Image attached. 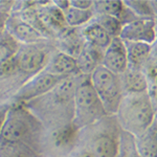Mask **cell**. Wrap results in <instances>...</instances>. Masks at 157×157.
Wrapping results in <instances>:
<instances>
[{
  "instance_id": "6da1fadb",
  "label": "cell",
  "mask_w": 157,
  "mask_h": 157,
  "mask_svg": "<svg viewBox=\"0 0 157 157\" xmlns=\"http://www.w3.org/2000/svg\"><path fill=\"white\" fill-rule=\"evenodd\" d=\"M42 129V123L26 106L13 103L0 131V145L21 144L34 148L41 137Z\"/></svg>"
},
{
  "instance_id": "7a4b0ae2",
  "label": "cell",
  "mask_w": 157,
  "mask_h": 157,
  "mask_svg": "<svg viewBox=\"0 0 157 157\" xmlns=\"http://www.w3.org/2000/svg\"><path fill=\"white\" fill-rule=\"evenodd\" d=\"M114 116L121 130L137 137L155 121V110L149 92L124 95Z\"/></svg>"
},
{
  "instance_id": "3957f363",
  "label": "cell",
  "mask_w": 157,
  "mask_h": 157,
  "mask_svg": "<svg viewBox=\"0 0 157 157\" xmlns=\"http://www.w3.org/2000/svg\"><path fill=\"white\" fill-rule=\"evenodd\" d=\"M108 116L102 102L90 83L89 77H82L73 95L71 124L78 131L90 127Z\"/></svg>"
},
{
  "instance_id": "277c9868",
  "label": "cell",
  "mask_w": 157,
  "mask_h": 157,
  "mask_svg": "<svg viewBox=\"0 0 157 157\" xmlns=\"http://www.w3.org/2000/svg\"><path fill=\"white\" fill-rule=\"evenodd\" d=\"M90 132L83 150L92 157H116L121 128L114 115H108L86 128Z\"/></svg>"
},
{
  "instance_id": "5b68a950",
  "label": "cell",
  "mask_w": 157,
  "mask_h": 157,
  "mask_svg": "<svg viewBox=\"0 0 157 157\" xmlns=\"http://www.w3.org/2000/svg\"><path fill=\"white\" fill-rule=\"evenodd\" d=\"M90 83L102 102L108 115H115L124 98L120 75L111 72L100 65L89 75Z\"/></svg>"
},
{
  "instance_id": "8992f818",
  "label": "cell",
  "mask_w": 157,
  "mask_h": 157,
  "mask_svg": "<svg viewBox=\"0 0 157 157\" xmlns=\"http://www.w3.org/2000/svg\"><path fill=\"white\" fill-rule=\"evenodd\" d=\"M63 78H56L49 73L41 71L32 78H27L21 85V87L13 95L14 103L25 104L44 97L50 92Z\"/></svg>"
},
{
  "instance_id": "52a82bcc",
  "label": "cell",
  "mask_w": 157,
  "mask_h": 157,
  "mask_svg": "<svg viewBox=\"0 0 157 157\" xmlns=\"http://www.w3.org/2000/svg\"><path fill=\"white\" fill-rule=\"evenodd\" d=\"M43 43L33 45H21L16 55L18 71L27 75V78L44 70V67L48 61L52 52L43 46Z\"/></svg>"
},
{
  "instance_id": "ba28073f",
  "label": "cell",
  "mask_w": 157,
  "mask_h": 157,
  "mask_svg": "<svg viewBox=\"0 0 157 157\" xmlns=\"http://www.w3.org/2000/svg\"><path fill=\"white\" fill-rule=\"evenodd\" d=\"M4 29L20 45H33L47 40L40 32L22 20L16 14H10L4 23Z\"/></svg>"
},
{
  "instance_id": "9c48e42d",
  "label": "cell",
  "mask_w": 157,
  "mask_h": 157,
  "mask_svg": "<svg viewBox=\"0 0 157 157\" xmlns=\"http://www.w3.org/2000/svg\"><path fill=\"white\" fill-rule=\"evenodd\" d=\"M120 39L127 42H139L152 45L156 40V29L153 19H137L123 26Z\"/></svg>"
},
{
  "instance_id": "30bf717a",
  "label": "cell",
  "mask_w": 157,
  "mask_h": 157,
  "mask_svg": "<svg viewBox=\"0 0 157 157\" xmlns=\"http://www.w3.org/2000/svg\"><path fill=\"white\" fill-rule=\"evenodd\" d=\"M36 9L38 16L50 38H57L67 29L63 13L52 1H36Z\"/></svg>"
},
{
  "instance_id": "8fae6325",
  "label": "cell",
  "mask_w": 157,
  "mask_h": 157,
  "mask_svg": "<svg viewBox=\"0 0 157 157\" xmlns=\"http://www.w3.org/2000/svg\"><path fill=\"white\" fill-rule=\"evenodd\" d=\"M102 66L120 75L127 69V52L123 40L120 38H113L111 40L108 47L104 50Z\"/></svg>"
},
{
  "instance_id": "7c38bea8",
  "label": "cell",
  "mask_w": 157,
  "mask_h": 157,
  "mask_svg": "<svg viewBox=\"0 0 157 157\" xmlns=\"http://www.w3.org/2000/svg\"><path fill=\"white\" fill-rule=\"evenodd\" d=\"M43 71L59 78H66L71 75H80L75 58L57 49L52 52Z\"/></svg>"
},
{
  "instance_id": "4fadbf2b",
  "label": "cell",
  "mask_w": 157,
  "mask_h": 157,
  "mask_svg": "<svg viewBox=\"0 0 157 157\" xmlns=\"http://www.w3.org/2000/svg\"><path fill=\"white\" fill-rule=\"evenodd\" d=\"M121 77L124 95L126 94H140L147 93L150 89V83L146 75L140 69H134L128 67Z\"/></svg>"
},
{
  "instance_id": "5bb4252c",
  "label": "cell",
  "mask_w": 157,
  "mask_h": 157,
  "mask_svg": "<svg viewBox=\"0 0 157 157\" xmlns=\"http://www.w3.org/2000/svg\"><path fill=\"white\" fill-rule=\"evenodd\" d=\"M85 45V41L81 34V29H70L65 30L56 38V48L59 52L77 58Z\"/></svg>"
},
{
  "instance_id": "9a60e30c",
  "label": "cell",
  "mask_w": 157,
  "mask_h": 157,
  "mask_svg": "<svg viewBox=\"0 0 157 157\" xmlns=\"http://www.w3.org/2000/svg\"><path fill=\"white\" fill-rule=\"evenodd\" d=\"M104 50L85 43L84 47L75 58L78 71L83 77H89L97 68L102 65Z\"/></svg>"
},
{
  "instance_id": "2e32d148",
  "label": "cell",
  "mask_w": 157,
  "mask_h": 157,
  "mask_svg": "<svg viewBox=\"0 0 157 157\" xmlns=\"http://www.w3.org/2000/svg\"><path fill=\"white\" fill-rule=\"evenodd\" d=\"M124 43L127 52L128 67L141 70L152 55L151 45L139 42L124 41Z\"/></svg>"
},
{
  "instance_id": "e0dca14e",
  "label": "cell",
  "mask_w": 157,
  "mask_h": 157,
  "mask_svg": "<svg viewBox=\"0 0 157 157\" xmlns=\"http://www.w3.org/2000/svg\"><path fill=\"white\" fill-rule=\"evenodd\" d=\"M81 34L85 43L92 45L101 50L107 48L112 40V38L105 32V29L93 20H91L89 23L81 29Z\"/></svg>"
},
{
  "instance_id": "ac0fdd59",
  "label": "cell",
  "mask_w": 157,
  "mask_h": 157,
  "mask_svg": "<svg viewBox=\"0 0 157 157\" xmlns=\"http://www.w3.org/2000/svg\"><path fill=\"white\" fill-rule=\"evenodd\" d=\"M137 150L141 157H157V120L147 130L135 137Z\"/></svg>"
},
{
  "instance_id": "d6986e66",
  "label": "cell",
  "mask_w": 157,
  "mask_h": 157,
  "mask_svg": "<svg viewBox=\"0 0 157 157\" xmlns=\"http://www.w3.org/2000/svg\"><path fill=\"white\" fill-rule=\"evenodd\" d=\"M80 131L75 128L71 123L57 128L52 133V140L57 148L65 149L71 147L78 139Z\"/></svg>"
},
{
  "instance_id": "ffe728a7",
  "label": "cell",
  "mask_w": 157,
  "mask_h": 157,
  "mask_svg": "<svg viewBox=\"0 0 157 157\" xmlns=\"http://www.w3.org/2000/svg\"><path fill=\"white\" fill-rule=\"evenodd\" d=\"M63 15H64L65 23L67 27L70 29H82L83 26L89 23L94 16L92 10L84 11V10L75 9L72 6L66 10L63 13Z\"/></svg>"
},
{
  "instance_id": "44dd1931",
  "label": "cell",
  "mask_w": 157,
  "mask_h": 157,
  "mask_svg": "<svg viewBox=\"0 0 157 157\" xmlns=\"http://www.w3.org/2000/svg\"><path fill=\"white\" fill-rule=\"evenodd\" d=\"M125 10L124 1L121 0H103V1H93L92 12L94 15H107L121 19Z\"/></svg>"
},
{
  "instance_id": "7402d4cb",
  "label": "cell",
  "mask_w": 157,
  "mask_h": 157,
  "mask_svg": "<svg viewBox=\"0 0 157 157\" xmlns=\"http://www.w3.org/2000/svg\"><path fill=\"white\" fill-rule=\"evenodd\" d=\"M116 157H141L137 150L135 137L121 129Z\"/></svg>"
},
{
  "instance_id": "603a6c76",
  "label": "cell",
  "mask_w": 157,
  "mask_h": 157,
  "mask_svg": "<svg viewBox=\"0 0 157 157\" xmlns=\"http://www.w3.org/2000/svg\"><path fill=\"white\" fill-rule=\"evenodd\" d=\"M21 45L4 29H0V64L17 55Z\"/></svg>"
},
{
  "instance_id": "cb8c5ba5",
  "label": "cell",
  "mask_w": 157,
  "mask_h": 157,
  "mask_svg": "<svg viewBox=\"0 0 157 157\" xmlns=\"http://www.w3.org/2000/svg\"><path fill=\"white\" fill-rule=\"evenodd\" d=\"M0 157H39L36 149L27 145H0Z\"/></svg>"
},
{
  "instance_id": "d4e9b609",
  "label": "cell",
  "mask_w": 157,
  "mask_h": 157,
  "mask_svg": "<svg viewBox=\"0 0 157 157\" xmlns=\"http://www.w3.org/2000/svg\"><path fill=\"white\" fill-rule=\"evenodd\" d=\"M92 20L97 22L100 26H102L112 39L120 37L123 24L121 23V21L117 18L112 16H107V15H94Z\"/></svg>"
},
{
  "instance_id": "484cf974",
  "label": "cell",
  "mask_w": 157,
  "mask_h": 157,
  "mask_svg": "<svg viewBox=\"0 0 157 157\" xmlns=\"http://www.w3.org/2000/svg\"><path fill=\"white\" fill-rule=\"evenodd\" d=\"M124 3L139 19L154 18L148 0H128V1H124Z\"/></svg>"
},
{
  "instance_id": "4316f807",
  "label": "cell",
  "mask_w": 157,
  "mask_h": 157,
  "mask_svg": "<svg viewBox=\"0 0 157 157\" xmlns=\"http://www.w3.org/2000/svg\"><path fill=\"white\" fill-rule=\"evenodd\" d=\"M18 72V64H17L16 56L10 58L0 64V78L1 80L11 78L12 75Z\"/></svg>"
},
{
  "instance_id": "83f0119b",
  "label": "cell",
  "mask_w": 157,
  "mask_h": 157,
  "mask_svg": "<svg viewBox=\"0 0 157 157\" xmlns=\"http://www.w3.org/2000/svg\"><path fill=\"white\" fill-rule=\"evenodd\" d=\"M143 72L146 75L147 78H148L150 86L152 83L155 81L157 78V58L151 55V57L149 58V60L146 62V64L143 67Z\"/></svg>"
},
{
  "instance_id": "f1b7e54d",
  "label": "cell",
  "mask_w": 157,
  "mask_h": 157,
  "mask_svg": "<svg viewBox=\"0 0 157 157\" xmlns=\"http://www.w3.org/2000/svg\"><path fill=\"white\" fill-rule=\"evenodd\" d=\"M70 6L75 7V9L78 10H92L93 6V1L92 0H69Z\"/></svg>"
},
{
  "instance_id": "f546056e",
  "label": "cell",
  "mask_w": 157,
  "mask_h": 157,
  "mask_svg": "<svg viewBox=\"0 0 157 157\" xmlns=\"http://www.w3.org/2000/svg\"><path fill=\"white\" fill-rule=\"evenodd\" d=\"M15 1L0 0V14H11Z\"/></svg>"
},
{
  "instance_id": "4dcf8cb0",
  "label": "cell",
  "mask_w": 157,
  "mask_h": 157,
  "mask_svg": "<svg viewBox=\"0 0 157 157\" xmlns=\"http://www.w3.org/2000/svg\"><path fill=\"white\" fill-rule=\"evenodd\" d=\"M52 4L59 9L61 12L64 13L66 10H68L70 7V2L69 0H52Z\"/></svg>"
},
{
  "instance_id": "1f68e13d",
  "label": "cell",
  "mask_w": 157,
  "mask_h": 157,
  "mask_svg": "<svg viewBox=\"0 0 157 157\" xmlns=\"http://www.w3.org/2000/svg\"><path fill=\"white\" fill-rule=\"evenodd\" d=\"M10 106L11 105H9V104H0V131H1L3 121L6 120V116L7 111H9Z\"/></svg>"
},
{
  "instance_id": "d6a6232c",
  "label": "cell",
  "mask_w": 157,
  "mask_h": 157,
  "mask_svg": "<svg viewBox=\"0 0 157 157\" xmlns=\"http://www.w3.org/2000/svg\"><path fill=\"white\" fill-rule=\"evenodd\" d=\"M149 94H150L152 103H153L154 110H155V118L157 120V89L150 88V89H149Z\"/></svg>"
},
{
  "instance_id": "836d02e7",
  "label": "cell",
  "mask_w": 157,
  "mask_h": 157,
  "mask_svg": "<svg viewBox=\"0 0 157 157\" xmlns=\"http://www.w3.org/2000/svg\"><path fill=\"white\" fill-rule=\"evenodd\" d=\"M70 157H92L90 155V153H88L87 151L85 150H78V152H75V153H72Z\"/></svg>"
},
{
  "instance_id": "e575fe53",
  "label": "cell",
  "mask_w": 157,
  "mask_h": 157,
  "mask_svg": "<svg viewBox=\"0 0 157 157\" xmlns=\"http://www.w3.org/2000/svg\"><path fill=\"white\" fill-rule=\"evenodd\" d=\"M149 3H150V7L152 13H153V16L157 17V0H149Z\"/></svg>"
},
{
  "instance_id": "d590c367",
  "label": "cell",
  "mask_w": 157,
  "mask_h": 157,
  "mask_svg": "<svg viewBox=\"0 0 157 157\" xmlns=\"http://www.w3.org/2000/svg\"><path fill=\"white\" fill-rule=\"evenodd\" d=\"M151 49H152V56L157 58V38L155 41L153 42V44L151 45Z\"/></svg>"
},
{
  "instance_id": "8d00e7d4",
  "label": "cell",
  "mask_w": 157,
  "mask_h": 157,
  "mask_svg": "<svg viewBox=\"0 0 157 157\" xmlns=\"http://www.w3.org/2000/svg\"><path fill=\"white\" fill-rule=\"evenodd\" d=\"M154 23H155V29H156V35H157V17H154Z\"/></svg>"
},
{
  "instance_id": "74e56055",
  "label": "cell",
  "mask_w": 157,
  "mask_h": 157,
  "mask_svg": "<svg viewBox=\"0 0 157 157\" xmlns=\"http://www.w3.org/2000/svg\"><path fill=\"white\" fill-rule=\"evenodd\" d=\"M3 29V27H0V29Z\"/></svg>"
}]
</instances>
